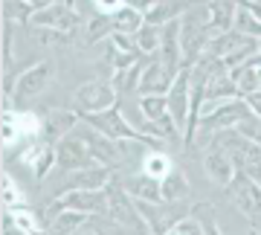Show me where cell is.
Instances as JSON below:
<instances>
[{"label": "cell", "mask_w": 261, "mask_h": 235, "mask_svg": "<svg viewBox=\"0 0 261 235\" xmlns=\"http://www.w3.org/2000/svg\"><path fill=\"white\" fill-rule=\"evenodd\" d=\"M82 122H87L90 128H96L99 134H105V137H111L116 142H140V145H148V148H157L160 145V140L142 134L140 128H134L122 116L119 105H113L111 111H102V113H87V116H82Z\"/></svg>", "instance_id": "obj_1"}, {"label": "cell", "mask_w": 261, "mask_h": 235, "mask_svg": "<svg viewBox=\"0 0 261 235\" xmlns=\"http://www.w3.org/2000/svg\"><path fill=\"white\" fill-rule=\"evenodd\" d=\"M84 212V215H108V189H73V192H61L44 212V224L53 221L61 212Z\"/></svg>", "instance_id": "obj_2"}, {"label": "cell", "mask_w": 261, "mask_h": 235, "mask_svg": "<svg viewBox=\"0 0 261 235\" xmlns=\"http://www.w3.org/2000/svg\"><path fill=\"white\" fill-rule=\"evenodd\" d=\"M247 113H252L250 105H247V99H232V102H224V105H218V108H212V111H206L203 116H200L195 142H206V140H212L218 131L235 128Z\"/></svg>", "instance_id": "obj_3"}, {"label": "cell", "mask_w": 261, "mask_h": 235, "mask_svg": "<svg viewBox=\"0 0 261 235\" xmlns=\"http://www.w3.org/2000/svg\"><path fill=\"white\" fill-rule=\"evenodd\" d=\"M73 105H75L73 111H79V116L111 111L113 105H119V90H116L113 82H108V79H93V82H84V85L75 90Z\"/></svg>", "instance_id": "obj_4"}, {"label": "cell", "mask_w": 261, "mask_h": 235, "mask_svg": "<svg viewBox=\"0 0 261 235\" xmlns=\"http://www.w3.org/2000/svg\"><path fill=\"white\" fill-rule=\"evenodd\" d=\"M53 79H56V64H53L49 58L32 64L29 70H23V73L15 79V93H12V102H15V105H27L29 99H35V96L44 93V90L53 85Z\"/></svg>", "instance_id": "obj_5"}, {"label": "cell", "mask_w": 261, "mask_h": 235, "mask_svg": "<svg viewBox=\"0 0 261 235\" xmlns=\"http://www.w3.org/2000/svg\"><path fill=\"white\" fill-rule=\"evenodd\" d=\"M32 27L38 29H56L61 35H75L82 29V15L75 9V0H61L56 6H47L32 15Z\"/></svg>", "instance_id": "obj_6"}, {"label": "cell", "mask_w": 261, "mask_h": 235, "mask_svg": "<svg viewBox=\"0 0 261 235\" xmlns=\"http://www.w3.org/2000/svg\"><path fill=\"white\" fill-rule=\"evenodd\" d=\"M226 192H229V200L235 203V209L241 215H247L250 221H261V186L247 171L241 169L235 171V177L226 186Z\"/></svg>", "instance_id": "obj_7"}, {"label": "cell", "mask_w": 261, "mask_h": 235, "mask_svg": "<svg viewBox=\"0 0 261 235\" xmlns=\"http://www.w3.org/2000/svg\"><path fill=\"white\" fill-rule=\"evenodd\" d=\"M137 206H140L142 218H145V224H148V229L154 235H166L177 221L192 215V206H189L186 200L183 203H166V200H160V203H142V200H137Z\"/></svg>", "instance_id": "obj_8"}, {"label": "cell", "mask_w": 261, "mask_h": 235, "mask_svg": "<svg viewBox=\"0 0 261 235\" xmlns=\"http://www.w3.org/2000/svg\"><path fill=\"white\" fill-rule=\"evenodd\" d=\"M56 157H58V169L61 171H79V169H90V166H99L93 160V154L87 148L84 137L75 128L73 134H67L61 142H56Z\"/></svg>", "instance_id": "obj_9"}, {"label": "cell", "mask_w": 261, "mask_h": 235, "mask_svg": "<svg viewBox=\"0 0 261 235\" xmlns=\"http://www.w3.org/2000/svg\"><path fill=\"white\" fill-rule=\"evenodd\" d=\"M189 111H192V67H183L174 75V85L168 90V113L180 128V134H186Z\"/></svg>", "instance_id": "obj_10"}, {"label": "cell", "mask_w": 261, "mask_h": 235, "mask_svg": "<svg viewBox=\"0 0 261 235\" xmlns=\"http://www.w3.org/2000/svg\"><path fill=\"white\" fill-rule=\"evenodd\" d=\"M79 134L84 137V142H87V148H90V154H93V160L99 163V166H108V169H116L122 163V145L116 140H111V137H105V134H99L96 128H90V125L84 122L82 128H79Z\"/></svg>", "instance_id": "obj_11"}, {"label": "cell", "mask_w": 261, "mask_h": 235, "mask_svg": "<svg viewBox=\"0 0 261 235\" xmlns=\"http://www.w3.org/2000/svg\"><path fill=\"white\" fill-rule=\"evenodd\" d=\"M20 163L32 169L35 180H44L53 171V166H58V157H56V145L47 140H32L29 148H23L20 154Z\"/></svg>", "instance_id": "obj_12"}, {"label": "cell", "mask_w": 261, "mask_h": 235, "mask_svg": "<svg viewBox=\"0 0 261 235\" xmlns=\"http://www.w3.org/2000/svg\"><path fill=\"white\" fill-rule=\"evenodd\" d=\"M171 85H174V73L160 61V56H154L148 64H145V70H142L140 93L142 96H168Z\"/></svg>", "instance_id": "obj_13"}, {"label": "cell", "mask_w": 261, "mask_h": 235, "mask_svg": "<svg viewBox=\"0 0 261 235\" xmlns=\"http://www.w3.org/2000/svg\"><path fill=\"white\" fill-rule=\"evenodd\" d=\"M79 111H67V108H53V111H47V116H44V131H41V140L47 142H61L67 137V134H73L75 128H79Z\"/></svg>", "instance_id": "obj_14"}, {"label": "cell", "mask_w": 261, "mask_h": 235, "mask_svg": "<svg viewBox=\"0 0 261 235\" xmlns=\"http://www.w3.org/2000/svg\"><path fill=\"white\" fill-rule=\"evenodd\" d=\"M203 169H206V177L212 180V183H218V186H229L232 177H235V171H238V166H235V160H232L229 151L209 145V151H206V157H203Z\"/></svg>", "instance_id": "obj_15"}, {"label": "cell", "mask_w": 261, "mask_h": 235, "mask_svg": "<svg viewBox=\"0 0 261 235\" xmlns=\"http://www.w3.org/2000/svg\"><path fill=\"white\" fill-rule=\"evenodd\" d=\"M64 189L61 192H73V189H108V183L113 180V169L108 166H90V169H79V171H67Z\"/></svg>", "instance_id": "obj_16"}, {"label": "cell", "mask_w": 261, "mask_h": 235, "mask_svg": "<svg viewBox=\"0 0 261 235\" xmlns=\"http://www.w3.org/2000/svg\"><path fill=\"white\" fill-rule=\"evenodd\" d=\"M122 186L134 200H142V203H160L163 200V186H160L157 177H148L145 171L142 174H134V177H125Z\"/></svg>", "instance_id": "obj_17"}, {"label": "cell", "mask_w": 261, "mask_h": 235, "mask_svg": "<svg viewBox=\"0 0 261 235\" xmlns=\"http://www.w3.org/2000/svg\"><path fill=\"white\" fill-rule=\"evenodd\" d=\"M206 9H209V29H212V35L232 32L235 29V15H238V3L235 0H209Z\"/></svg>", "instance_id": "obj_18"}, {"label": "cell", "mask_w": 261, "mask_h": 235, "mask_svg": "<svg viewBox=\"0 0 261 235\" xmlns=\"http://www.w3.org/2000/svg\"><path fill=\"white\" fill-rule=\"evenodd\" d=\"M252 41H255V38H247V35H241V32H235L232 29V32H221V35H215L212 41H209V49H206V53L224 61V58H229L232 53L250 47Z\"/></svg>", "instance_id": "obj_19"}, {"label": "cell", "mask_w": 261, "mask_h": 235, "mask_svg": "<svg viewBox=\"0 0 261 235\" xmlns=\"http://www.w3.org/2000/svg\"><path fill=\"white\" fill-rule=\"evenodd\" d=\"M258 67H261V58L255 56V58H250L247 64L235 67L232 73H229V75H232V82H235V87H238V93H241V96H250V93H258V90H261Z\"/></svg>", "instance_id": "obj_20"}, {"label": "cell", "mask_w": 261, "mask_h": 235, "mask_svg": "<svg viewBox=\"0 0 261 235\" xmlns=\"http://www.w3.org/2000/svg\"><path fill=\"white\" fill-rule=\"evenodd\" d=\"M160 186H163V200H166V203H183V200L189 198V192H192L189 177L177 169V166L160 180Z\"/></svg>", "instance_id": "obj_21"}, {"label": "cell", "mask_w": 261, "mask_h": 235, "mask_svg": "<svg viewBox=\"0 0 261 235\" xmlns=\"http://www.w3.org/2000/svg\"><path fill=\"white\" fill-rule=\"evenodd\" d=\"M113 35V18L111 15H102V12H96L93 18L84 23V38L82 44L84 47H93V44H99L102 38H111Z\"/></svg>", "instance_id": "obj_22"}, {"label": "cell", "mask_w": 261, "mask_h": 235, "mask_svg": "<svg viewBox=\"0 0 261 235\" xmlns=\"http://www.w3.org/2000/svg\"><path fill=\"white\" fill-rule=\"evenodd\" d=\"M73 235H128V232H125V229H122V226L116 224L111 215H108V218L90 215L82 226H79V229H75Z\"/></svg>", "instance_id": "obj_23"}, {"label": "cell", "mask_w": 261, "mask_h": 235, "mask_svg": "<svg viewBox=\"0 0 261 235\" xmlns=\"http://www.w3.org/2000/svg\"><path fill=\"white\" fill-rule=\"evenodd\" d=\"M145 27V15L137 9H119L113 15V32H122V35H137L140 29Z\"/></svg>", "instance_id": "obj_24"}, {"label": "cell", "mask_w": 261, "mask_h": 235, "mask_svg": "<svg viewBox=\"0 0 261 235\" xmlns=\"http://www.w3.org/2000/svg\"><path fill=\"white\" fill-rule=\"evenodd\" d=\"M137 47H140L142 56H157L160 44H163V27H154V23H145V27L137 32Z\"/></svg>", "instance_id": "obj_25"}, {"label": "cell", "mask_w": 261, "mask_h": 235, "mask_svg": "<svg viewBox=\"0 0 261 235\" xmlns=\"http://www.w3.org/2000/svg\"><path fill=\"white\" fill-rule=\"evenodd\" d=\"M140 111L145 116V122H160L171 116L168 113V96H142L140 99Z\"/></svg>", "instance_id": "obj_26"}, {"label": "cell", "mask_w": 261, "mask_h": 235, "mask_svg": "<svg viewBox=\"0 0 261 235\" xmlns=\"http://www.w3.org/2000/svg\"><path fill=\"white\" fill-rule=\"evenodd\" d=\"M171 169H174V163H171V157L163 154V151H148V154H145V160H142V171H145L148 177L163 180Z\"/></svg>", "instance_id": "obj_27"}, {"label": "cell", "mask_w": 261, "mask_h": 235, "mask_svg": "<svg viewBox=\"0 0 261 235\" xmlns=\"http://www.w3.org/2000/svg\"><path fill=\"white\" fill-rule=\"evenodd\" d=\"M142 70H145V64H142V61H137V64L128 67V70H119V73H113V87H116L119 93H130V90H140Z\"/></svg>", "instance_id": "obj_28"}, {"label": "cell", "mask_w": 261, "mask_h": 235, "mask_svg": "<svg viewBox=\"0 0 261 235\" xmlns=\"http://www.w3.org/2000/svg\"><path fill=\"white\" fill-rule=\"evenodd\" d=\"M6 212H9V218H12V221H15V224H18L27 235H38L44 226H47L41 218L35 215V212H32V209H27V206H15V209H6Z\"/></svg>", "instance_id": "obj_29"}, {"label": "cell", "mask_w": 261, "mask_h": 235, "mask_svg": "<svg viewBox=\"0 0 261 235\" xmlns=\"http://www.w3.org/2000/svg\"><path fill=\"white\" fill-rule=\"evenodd\" d=\"M235 32H241L247 38H255L261 41V20L252 15L244 3H238V15H235Z\"/></svg>", "instance_id": "obj_30"}, {"label": "cell", "mask_w": 261, "mask_h": 235, "mask_svg": "<svg viewBox=\"0 0 261 235\" xmlns=\"http://www.w3.org/2000/svg\"><path fill=\"white\" fill-rule=\"evenodd\" d=\"M192 215L200 221L203 235H224L221 226H218V221H215V206L212 203H195V206H192Z\"/></svg>", "instance_id": "obj_31"}, {"label": "cell", "mask_w": 261, "mask_h": 235, "mask_svg": "<svg viewBox=\"0 0 261 235\" xmlns=\"http://www.w3.org/2000/svg\"><path fill=\"white\" fill-rule=\"evenodd\" d=\"M23 140V134H20V128H18V119H15V111H3V145L6 148H15L18 142Z\"/></svg>", "instance_id": "obj_32"}, {"label": "cell", "mask_w": 261, "mask_h": 235, "mask_svg": "<svg viewBox=\"0 0 261 235\" xmlns=\"http://www.w3.org/2000/svg\"><path fill=\"white\" fill-rule=\"evenodd\" d=\"M140 61V56H130V53H122L119 47H113L111 41H108V64H111L113 73H119V70H128Z\"/></svg>", "instance_id": "obj_33"}, {"label": "cell", "mask_w": 261, "mask_h": 235, "mask_svg": "<svg viewBox=\"0 0 261 235\" xmlns=\"http://www.w3.org/2000/svg\"><path fill=\"white\" fill-rule=\"evenodd\" d=\"M235 131L241 134V137H247L250 142H258V145H261V116H255V113H247L241 122L235 125Z\"/></svg>", "instance_id": "obj_34"}, {"label": "cell", "mask_w": 261, "mask_h": 235, "mask_svg": "<svg viewBox=\"0 0 261 235\" xmlns=\"http://www.w3.org/2000/svg\"><path fill=\"white\" fill-rule=\"evenodd\" d=\"M3 203H6V209L23 206V195H20L18 183H15L9 174H3Z\"/></svg>", "instance_id": "obj_35"}, {"label": "cell", "mask_w": 261, "mask_h": 235, "mask_svg": "<svg viewBox=\"0 0 261 235\" xmlns=\"http://www.w3.org/2000/svg\"><path fill=\"white\" fill-rule=\"evenodd\" d=\"M166 235H203V226H200V221H197L195 215H189V218H183V221H177Z\"/></svg>", "instance_id": "obj_36"}, {"label": "cell", "mask_w": 261, "mask_h": 235, "mask_svg": "<svg viewBox=\"0 0 261 235\" xmlns=\"http://www.w3.org/2000/svg\"><path fill=\"white\" fill-rule=\"evenodd\" d=\"M12 41H15V35H12V20L3 18V64L12 67Z\"/></svg>", "instance_id": "obj_37"}, {"label": "cell", "mask_w": 261, "mask_h": 235, "mask_svg": "<svg viewBox=\"0 0 261 235\" xmlns=\"http://www.w3.org/2000/svg\"><path fill=\"white\" fill-rule=\"evenodd\" d=\"M96 3V12H102V15H116L119 9H125V0H93Z\"/></svg>", "instance_id": "obj_38"}, {"label": "cell", "mask_w": 261, "mask_h": 235, "mask_svg": "<svg viewBox=\"0 0 261 235\" xmlns=\"http://www.w3.org/2000/svg\"><path fill=\"white\" fill-rule=\"evenodd\" d=\"M29 9H32V15L35 12H41V9H47V6H56V3H61V0H23Z\"/></svg>", "instance_id": "obj_39"}, {"label": "cell", "mask_w": 261, "mask_h": 235, "mask_svg": "<svg viewBox=\"0 0 261 235\" xmlns=\"http://www.w3.org/2000/svg\"><path fill=\"white\" fill-rule=\"evenodd\" d=\"M244 99H247V105H250V111L255 113V116H261V90H258V93L244 96Z\"/></svg>", "instance_id": "obj_40"}, {"label": "cell", "mask_w": 261, "mask_h": 235, "mask_svg": "<svg viewBox=\"0 0 261 235\" xmlns=\"http://www.w3.org/2000/svg\"><path fill=\"white\" fill-rule=\"evenodd\" d=\"M250 235H258V232H255V229H250Z\"/></svg>", "instance_id": "obj_41"}]
</instances>
